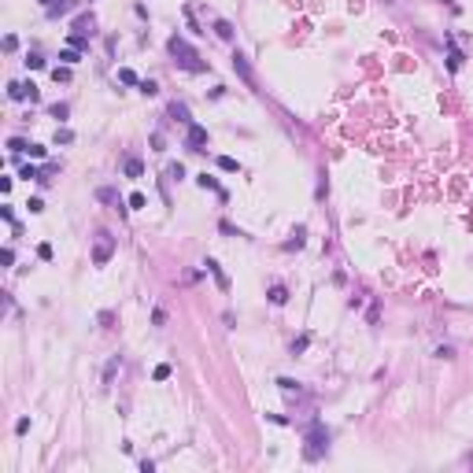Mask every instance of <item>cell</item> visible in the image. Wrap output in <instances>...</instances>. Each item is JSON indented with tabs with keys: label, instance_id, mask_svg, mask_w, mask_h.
I'll return each instance as SVG.
<instances>
[{
	"label": "cell",
	"instance_id": "6da1fadb",
	"mask_svg": "<svg viewBox=\"0 0 473 473\" xmlns=\"http://www.w3.org/2000/svg\"><path fill=\"white\" fill-rule=\"evenodd\" d=\"M166 48H170V56H174V63L181 67V70H189V74H203V70H207V63L200 59V52L185 41L181 33H174V37L166 41Z\"/></svg>",
	"mask_w": 473,
	"mask_h": 473
},
{
	"label": "cell",
	"instance_id": "7a4b0ae2",
	"mask_svg": "<svg viewBox=\"0 0 473 473\" xmlns=\"http://www.w3.org/2000/svg\"><path fill=\"white\" fill-rule=\"evenodd\" d=\"M303 440H307V451H303V455H307L311 462L325 455V448H329V429H325V422H322V418H315V422L307 425Z\"/></svg>",
	"mask_w": 473,
	"mask_h": 473
},
{
	"label": "cell",
	"instance_id": "3957f363",
	"mask_svg": "<svg viewBox=\"0 0 473 473\" xmlns=\"http://www.w3.org/2000/svg\"><path fill=\"white\" fill-rule=\"evenodd\" d=\"M111 255H115V237H111L108 229H100V233H96V244H92V263L104 266Z\"/></svg>",
	"mask_w": 473,
	"mask_h": 473
},
{
	"label": "cell",
	"instance_id": "277c9868",
	"mask_svg": "<svg viewBox=\"0 0 473 473\" xmlns=\"http://www.w3.org/2000/svg\"><path fill=\"white\" fill-rule=\"evenodd\" d=\"M185 148H189V152H203V148H207V130L196 126V122H189V126H185Z\"/></svg>",
	"mask_w": 473,
	"mask_h": 473
},
{
	"label": "cell",
	"instance_id": "5b68a950",
	"mask_svg": "<svg viewBox=\"0 0 473 473\" xmlns=\"http://www.w3.org/2000/svg\"><path fill=\"white\" fill-rule=\"evenodd\" d=\"M233 70H237V74L244 78V85H248V89H255V74H251V67H248V59L241 56V52H233Z\"/></svg>",
	"mask_w": 473,
	"mask_h": 473
},
{
	"label": "cell",
	"instance_id": "8992f818",
	"mask_svg": "<svg viewBox=\"0 0 473 473\" xmlns=\"http://www.w3.org/2000/svg\"><path fill=\"white\" fill-rule=\"evenodd\" d=\"M96 200H100V203H111L115 211H126V207H122V196H118L111 185H100V189H96Z\"/></svg>",
	"mask_w": 473,
	"mask_h": 473
},
{
	"label": "cell",
	"instance_id": "52a82bcc",
	"mask_svg": "<svg viewBox=\"0 0 473 473\" xmlns=\"http://www.w3.org/2000/svg\"><path fill=\"white\" fill-rule=\"evenodd\" d=\"M444 41H448V70H451V74H455V70H458V67H462V52H458L455 48V37H451V33H448V37H444Z\"/></svg>",
	"mask_w": 473,
	"mask_h": 473
},
{
	"label": "cell",
	"instance_id": "ba28073f",
	"mask_svg": "<svg viewBox=\"0 0 473 473\" xmlns=\"http://www.w3.org/2000/svg\"><path fill=\"white\" fill-rule=\"evenodd\" d=\"M166 115L174 118V122H181V126H189V122H192V115H189V108H185L181 100H174V104H170V108H166Z\"/></svg>",
	"mask_w": 473,
	"mask_h": 473
},
{
	"label": "cell",
	"instance_id": "9c48e42d",
	"mask_svg": "<svg viewBox=\"0 0 473 473\" xmlns=\"http://www.w3.org/2000/svg\"><path fill=\"white\" fill-rule=\"evenodd\" d=\"M196 181H200V189H211V192H218V200H222V203L229 200V192H225V189H222V185H218V181H215L211 174H200Z\"/></svg>",
	"mask_w": 473,
	"mask_h": 473
},
{
	"label": "cell",
	"instance_id": "30bf717a",
	"mask_svg": "<svg viewBox=\"0 0 473 473\" xmlns=\"http://www.w3.org/2000/svg\"><path fill=\"white\" fill-rule=\"evenodd\" d=\"M203 266H207V270H211V277H215V281H218V289H222V292H229V277L222 274V266H218L215 259H207V263H203Z\"/></svg>",
	"mask_w": 473,
	"mask_h": 473
},
{
	"label": "cell",
	"instance_id": "8fae6325",
	"mask_svg": "<svg viewBox=\"0 0 473 473\" xmlns=\"http://www.w3.org/2000/svg\"><path fill=\"white\" fill-rule=\"evenodd\" d=\"M92 26H96L92 11H89V15H78V19H74V33H82V37H89V33H92Z\"/></svg>",
	"mask_w": 473,
	"mask_h": 473
},
{
	"label": "cell",
	"instance_id": "7c38bea8",
	"mask_svg": "<svg viewBox=\"0 0 473 473\" xmlns=\"http://www.w3.org/2000/svg\"><path fill=\"white\" fill-rule=\"evenodd\" d=\"M277 388L285 392V396H303V388H299V381H292V377H277Z\"/></svg>",
	"mask_w": 473,
	"mask_h": 473
},
{
	"label": "cell",
	"instance_id": "4fadbf2b",
	"mask_svg": "<svg viewBox=\"0 0 473 473\" xmlns=\"http://www.w3.org/2000/svg\"><path fill=\"white\" fill-rule=\"evenodd\" d=\"M8 96H11V100H30V85H23V82H8Z\"/></svg>",
	"mask_w": 473,
	"mask_h": 473
},
{
	"label": "cell",
	"instance_id": "5bb4252c",
	"mask_svg": "<svg viewBox=\"0 0 473 473\" xmlns=\"http://www.w3.org/2000/svg\"><path fill=\"white\" fill-rule=\"evenodd\" d=\"M266 296H270V303H274V307H281L285 299H289V289H285V285H270V292H266Z\"/></svg>",
	"mask_w": 473,
	"mask_h": 473
},
{
	"label": "cell",
	"instance_id": "9a60e30c",
	"mask_svg": "<svg viewBox=\"0 0 473 473\" xmlns=\"http://www.w3.org/2000/svg\"><path fill=\"white\" fill-rule=\"evenodd\" d=\"M141 174H144L141 159H137V156H130V159H126V178H133V181H137V178H141Z\"/></svg>",
	"mask_w": 473,
	"mask_h": 473
},
{
	"label": "cell",
	"instance_id": "2e32d148",
	"mask_svg": "<svg viewBox=\"0 0 473 473\" xmlns=\"http://www.w3.org/2000/svg\"><path fill=\"white\" fill-rule=\"evenodd\" d=\"M48 19H59V15H67V11H70V0H56V4H48Z\"/></svg>",
	"mask_w": 473,
	"mask_h": 473
},
{
	"label": "cell",
	"instance_id": "e0dca14e",
	"mask_svg": "<svg viewBox=\"0 0 473 473\" xmlns=\"http://www.w3.org/2000/svg\"><path fill=\"white\" fill-rule=\"evenodd\" d=\"M303 237H307V229H303V225H296V233H292V241L285 244V248H289V251H299V248H303Z\"/></svg>",
	"mask_w": 473,
	"mask_h": 473
},
{
	"label": "cell",
	"instance_id": "ac0fdd59",
	"mask_svg": "<svg viewBox=\"0 0 473 473\" xmlns=\"http://www.w3.org/2000/svg\"><path fill=\"white\" fill-rule=\"evenodd\" d=\"M215 33L222 37V41H233V26L225 23V19H215Z\"/></svg>",
	"mask_w": 473,
	"mask_h": 473
},
{
	"label": "cell",
	"instance_id": "d6986e66",
	"mask_svg": "<svg viewBox=\"0 0 473 473\" xmlns=\"http://www.w3.org/2000/svg\"><path fill=\"white\" fill-rule=\"evenodd\" d=\"M218 166H222L225 174H241V163H237V159H229V156H218Z\"/></svg>",
	"mask_w": 473,
	"mask_h": 473
},
{
	"label": "cell",
	"instance_id": "ffe728a7",
	"mask_svg": "<svg viewBox=\"0 0 473 473\" xmlns=\"http://www.w3.org/2000/svg\"><path fill=\"white\" fill-rule=\"evenodd\" d=\"M52 141H56V144H74V130H67V126H59Z\"/></svg>",
	"mask_w": 473,
	"mask_h": 473
},
{
	"label": "cell",
	"instance_id": "44dd1931",
	"mask_svg": "<svg viewBox=\"0 0 473 473\" xmlns=\"http://www.w3.org/2000/svg\"><path fill=\"white\" fill-rule=\"evenodd\" d=\"M59 59H63L67 67H74L78 59H82V48H63V52H59Z\"/></svg>",
	"mask_w": 473,
	"mask_h": 473
},
{
	"label": "cell",
	"instance_id": "7402d4cb",
	"mask_svg": "<svg viewBox=\"0 0 473 473\" xmlns=\"http://www.w3.org/2000/svg\"><path fill=\"white\" fill-rule=\"evenodd\" d=\"M118 82H122V85H141V78L133 74L130 67H122V70H118Z\"/></svg>",
	"mask_w": 473,
	"mask_h": 473
},
{
	"label": "cell",
	"instance_id": "603a6c76",
	"mask_svg": "<svg viewBox=\"0 0 473 473\" xmlns=\"http://www.w3.org/2000/svg\"><path fill=\"white\" fill-rule=\"evenodd\" d=\"M115 374H118V355L111 359L108 366H104V384H111V381H115Z\"/></svg>",
	"mask_w": 473,
	"mask_h": 473
},
{
	"label": "cell",
	"instance_id": "cb8c5ba5",
	"mask_svg": "<svg viewBox=\"0 0 473 473\" xmlns=\"http://www.w3.org/2000/svg\"><path fill=\"white\" fill-rule=\"evenodd\" d=\"M26 148H30V141H23V137H11V141H8V152H11V156H19V152H26Z\"/></svg>",
	"mask_w": 473,
	"mask_h": 473
},
{
	"label": "cell",
	"instance_id": "d4e9b609",
	"mask_svg": "<svg viewBox=\"0 0 473 473\" xmlns=\"http://www.w3.org/2000/svg\"><path fill=\"white\" fill-rule=\"evenodd\" d=\"M52 82H70V67H52Z\"/></svg>",
	"mask_w": 473,
	"mask_h": 473
},
{
	"label": "cell",
	"instance_id": "484cf974",
	"mask_svg": "<svg viewBox=\"0 0 473 473\" xmlns=\"http://www.w3.org/2000/svg\"><path fill=\"white\" fill-rule=\"evenodd\" d=\"M48 115H52V118H59V122H63V118L70 115V108H67V104H52V108H48Z\"/></svg>",
	"mask_w": 473,
	"mask_h": 473
},
{
	"label": "cell",
	"instance_id": "4316f807",
	"mask_svg": "<svg viewBox=\"0 0 473 473\" xmlns=\"http://www.w3.org/2000/svg\"><path fill=\"white\" fill-rule=\"evenodd\" d=\"M307 344H311V337H307V333H303V337H299V340H292V355H303V351H307Z\"/></svg>",
	"mask_w": 473,
	"mask_h": 473
},
{
	"label": "cell",
	"instance_id": "83f0119b",
	"mask_svg": "<svg viewBox=\"0 0 473 473\" xmlns=\"http://www.w3.org/2000/svg\"><path fill=\"white\" fill-rule=\"evenodd\" d=\"M137 89H141V92H144V96H156V92H159V85H156V82H152V78H144V82H141V85H137Z\"/></svg>",
	"mask_w": 473,
	"mask_h": 473
},
{
	"label": "cell",
	"instance_id": "f1b7e54d",
	"mask_svg": "<svg viewBox=\"0 0 473 473\" xmlns=\"http://www.w3.org/2000/svg\"><path fill=\"white\" fill-rule=\"evenodd\" d=\"M19 178H26V181H41V170H37V166H23V170H19Z\"/></svg>",
	"mask_w": 473,
	"mask_h": 473
},
{
	"label": "cell",
	"instance_id": "f546056e",
	"mask_svg": "<svg viewBox=\"0 0 473 473\" xmlns=\"http://www.w3.org/2000/svg\"><path fill=\"white\" fill-rule=\"evenodd\" d=\"M166 174L174 178V181H181V178H185V166L181 163H170V166H166Z\"/></svg>",
	"mask_w": 473,
	"mask_h": 473
},
{
	"label": "cell",
	"instance_id": "4dcf8cb0",
	"mask_svg": "<svg viewBox=\"0 0 473 473\" xmlns=\"http://www.w3.org/2000/svg\"><path fill=\"white\" fill-rule=\"evenodd\" d=\"M26 67H30V70H41V67H45V59L37 56V52H30V56H26Z\"/></svg>",
	"mask_w": 473,
	"mask_h": 473
},
{
	"label": "cell",
	"instance_id": "1f68e13d",
	"mask_svg": "<svg viewBox=\"0 0 473 473\" xmlns=\"http://www.w3.org/2000/svg\"><path fill=\"white\" fill-rule=\"evenodd\" d=\"M126 203H130V207H144L148 200H144V192H130V200H126Z\"/></svg>",
	"mask_w": 473,
	"mask_h": 473
},
{
	"label": "cell",
	"instance_id": "d6a6232c",
	"mask_svg": "<svg viewBox=\"0 0 473 473\" xmlns=\"http://www.w3.org/2000/svg\"><path fill=\"white\" fill-rule=\"evenodd\" d=\"M26 207H30V215H41V211H45V200H41V196H33Z\"/></svg>",
	"mask_w": 473,
	"mask_h": 473
},
{
	"label": "cell",
	"instance_id": "836d02e7",
	"mask_svg": "<svg viewBox=\"0 0 473 473\" xmlns=\"http://www.w3.org/2000/svg\"><path fill=\"white\" fill-rule=\"evenodd\" d=\"M436 359H455V348H451V344H440V348H436Z\"/></svg>",
	"mask_w": 473,
	"mask_h": 473
},
{
	"label": "cell",
	"instance_id": "e575fe53",
	"mask_svg": "<svg viewBox=\"0 0 473 473\" xmlns=\"http://www.w3.org/2000/svg\"><path fill=\"white\" fill-rule=\"evenodd\" d=\"M152 322H156V325H166V311L156 307V311H152Z\"/></svg>",
	"mask_w": 473,
	"mask_h": 473
},
{
	"label": "cell",
	"instance_id": "d590c367",
	"mask_svg": "<svg viewBox=\"0 0 473 473\" xmlns=\"http://www.w3.org/2000/svg\"><path fill=\"white\" fill-rule=\"evenodd\" d=\"M4 48H8V52L19 48V37H15V33H8V37H4Z\"/></svg>",
	"mask_w": 473,
	"mask_h": 473
},
{
	"label": "cell",
	"instance_id": "8d00e7d4",
	"mask_svg": "<svg viewBox=\"0 0 473 473\" xmlns=\"http://www.w3.org/2000/svg\"><path fill=\"white\" fill-rule=\"evenodd\" d=\"M166 377H170V366H166V362L156 366V381H166Z\"/></svg>",
	"mask_w": 473,
	"mask_h": 473
},
{
	"label": "cell",
	"instance_id": "74e56055",
	"mask_svg": "<svg viewBox=\"0 0 473 473\" xmlns=\"http://www.w3.org/2000/svg\"><path fill=\"white\" fill-rule=\"evenodd\" d=\"M15 432H19V436H23V432H30V418H19V422H15Z\"/></svg>",
	"mask_w": 473,
	"mask_h": 473
},
{
	"label": "cell",
	"instance_id": "f35d334b",
	"mask_svg": "<svg viewBox=\"0 0 473 473\" xmlns=\"http://www.w3.org/2000/svg\"><path fill=\"white\" fill-rule=\"evenodd\" d=\"M26 152H30V159H45V148H41V144H30Z\"/></svg>",
	"mask_w": 473,
	"mask_h": 473
},
{
	"label": "cell",
	"instance_id": "ab89813d",
	"mask_svg": "<svg viewBox=\"0 0 473 473\" xmlns=\"http://www.w3.org/2000/svg\"><path fill=\"white\" fill-rule=\"evenodd\" d=\"M0 218H4V222H11V225H15V211H11V207H0Z\"/></svg>",
	"mask_w": 473,
	"mask_h": 473
},
{
	"label": "cell",
	"instance_id": "60d3db41",
	"mask_svg": "<svg viewBox=\"0 0 473 473\" xmlns=\"http://www.w3.org/2000/svg\"><path fill=\"white\" fill-rule=\"evenodd\" d=\"M37 255H41L45 263H48V259H52V244H41V248H37Z\"/></svg>",
	"mask_w": 473,
	"mask_h": 473
},
{
	"label": "cell",
	"instance_id": "b9f144b4",
	"mask_svg": "<svg viewBox=\"0 0 473 473\" xmlns=\"http://www.w3.org/2000/svg\"><path fill=\"white\" fill-rule=\"evenodd\" d=\"M41 4H45V8H48V4H56V0H41Z\"/></svg>",
	"mask_w": 473,
	"mask_h": 473
}]
</instances>
